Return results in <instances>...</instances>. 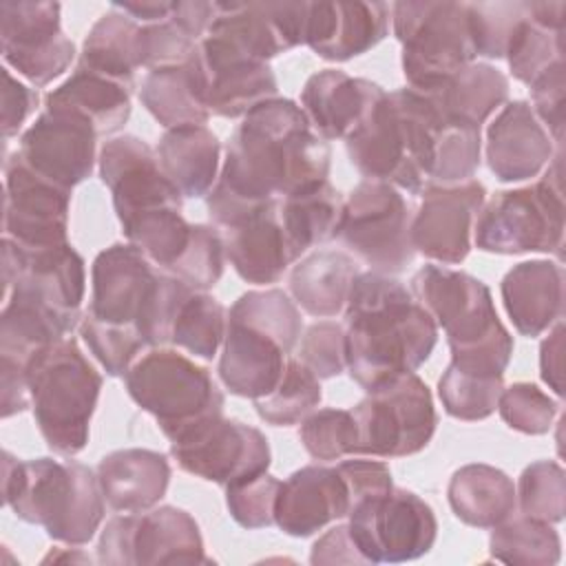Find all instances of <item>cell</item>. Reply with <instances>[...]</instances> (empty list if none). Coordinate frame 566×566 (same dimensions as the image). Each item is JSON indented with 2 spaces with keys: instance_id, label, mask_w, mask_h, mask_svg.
<instances>
[{
  "instance_id": "cell-14",
  "label": "cell",
  "mask_w": 566,
  "mask_h": 566,
  "mask_svg": "<svg viewBox=\"0 0 566 566\" xmlns=\"http://www.w3.org/2000/svg\"><path fill=\"white\" fill-rule=\"evenodd\" d=\"M349 535L365 564H400L427 555L438 535L433 509L407 489L367 497L349 511Z\"/></svg>"
},
{
  "instance_id": "cell-44",
  "label": "cell",
  "mask_w": 566,
  "mask_h": 566,
  "mask_svg": "<svg viewBox=\"0 0 566 566\" xmlns=\"http://www.w3.org/2000/svg\"><path fill=\"white\" fill-rule=\"evenodd\" d=\"M504 376H480L449 363L438 380V396L444 411L458 420H484L497 409Z\"/></svg>"
},
{
  "instance_id": "cell-47",
  "label": "cell",
  "mask_w": 566,
  "mask_h": 566,
  "mask_svg": "<svg viewBox=\"0 0 566 566\" xmlns=\"http://www.w3.org/2000/svg\"><path fill=\"white\" fill-rule=\"evenodd\" d=\"M301 442L314 460H338L358 449V427L347 409H316L301 422Z\"/></svg>"
},
{
  "instance_id": "cell-6",
  "label": "cell",
  "mask_w": 566,
  "mask_h": 566,
  "mask_svg": "<svg viewBox=\"0 0 566 566\" xmlns=\"http://www.w3.org/2000/svg\"><path fill=\"white\" fill-rule=\"evenodd\" d=\"M91 285L88 314L104 323L137 327L146 347L170 343L179 305L192 292L133 243L102 250L91 268Z\"/></svg>"
},
{
  "instance_id": "cell-53",
  "label": "cell",
  "mask_w": 566,
  "mask_h": 566,
  "mask_svg": "<svg viewBox=\"0 0 566 566\" xmlns=\"http://www.w3.org/2000/svg\"><path fill=\"white\" fill-rule=\"evenodd\" d=\"M533 111L551 139L562 148L564 133V62H557L531 84Z\"/></svg>"
},
{
  "instance_id": "cell-54",
  "label": "cell",
  "mask_w": 566,
  "mask_h": 566,
  "mask_svg": "<svg viewBox=\"0 0 566 566\" xmlns=\"http://www.w3.org/2000/svg\"><path fill=\"white\" fill-rule=\"evenodd\" d=\"M349 489V497H352V509L374 495H382L387 491L394 489L391 482V471L385 462L378 460H345L336 467Z\"/></svg>"
},
{
  "instance_id": "cell-22",
  "label": "cell",
  "mask_w": 566,
  "mask_h": 566,
  "mask_svg": "<svg viewBox=\"0 0 566 566\" xmlns=\"http://www.w3.org/2000/svg\"><path fill=\"white\" fill-rule=\"evenodd\" d=\"M307 2H217L206 35L259 62L305 44Z\"/></svg>"
},
{
  "instance_id": "cell-15",
  "label": "cell",
  "mask_w": 566,
  "mask_h": 566,
  "mask_svg": "<svg viewBox=\"0 0 566 566\" xmlns=\"http://www.w3.org/2000/svg\"><path fill=\"white\" fill-rule=\"evenodd\" d=\"M354 168L371 181H385L407 192H422L427 186L418 161V146L411 115L398 91L385 93L365 119L345 137Z\"/></svg>"
},
{
  "instance_id": "cell-16",
  "label": "cell",
  "mask_w": 566,
  "mask_h": 566,
  "mask_svg": "<svg viewBox=\"0 0 566 566\" xmlns=\"http://www.w3.org/2000/svg\"><path fill=\"white\" fill-rule=\"evenodd\" d=\"M170 453L186 473L221 486L259 475L270 467L268 438L250 424L223 418V413L170 440Z\"/></svg>"
},
{
  "instance_id": "cell-38",
  "label": "cell",
  "mask_w": 566,
  "mask_h": 566,
  "mask_svg": "<svg viewBox=\"0 0 566 566\" xmlns=\"http://www.w3.org/2000/svg\"><path fill=\"white\" fill-rule=\"evenodd\" d=\"M431 95L449 117L480 128L506 102L509 77L491 64L471 62Z\"/></svg>"
},
{
  "instance_id": "cell-43",
  "label": "cell",
  "mask_w": 566,
  "mask_h": 566,
  "mask_svg": "<svg viewBox=\"0 0 566 566\" xmlns=\"http://www.w3.org/2000/svg\"><path fill=\"white\" fill-rule=\"evenodd\" d=\"M228 325L226 307L206 292L192 290L179 305L170 343L192 356L210 360L223 343Z\"/></svg>"
},
{
  "instance_id": "cell-28",
  "label": "cell",
  "mask_w": 566,
  "mask_h": 566,
  "mask_svg": "<svg viewBox=\"0 0 566 566\" xmlns=\"http://www.w3.org/2000/svg\"><path fill=\"white\" fill-rule=\"evenodd\" d=\"M553 153L548 130L524 99L509 102L486 128V164L504 184L537 177Z\"/></svg>"
},
{
  "instance_id": "cell-4",
  "label": "cell",
  "mask_w": 566,
  "mask_h": 566,
  "mask_svg": "<svg viewBox=\"0 0 566 566\" xmlns=\"http://www.w3.org/2000/svg\"><path fill=\"white\" fill-rule=\"evenodd\" d=\"M411 294L444 329L453 367L480 376H504L513 356V336L480 279L429 263L411 276Z\"/></svg>"
},
{
  "instance_id": "cell-48",
  "label": "cell",
  "mask_w": 566,
  "mask_h": 566,
  "mask_svg": "<svg viewBox=\"0 0 566 566\" xmlns=\"http://www.w3.org/2000/svg\"><path fill=\"white\" fill-rule=\"evenodd\" d=\"M524 11L526 2H467L475 55L502 60L506 55L511 33Z\"/></svg>"
},
{
  "instance_id": "cell-5",
  "label": "cell",
  "mask_w": 566,
  "mask_h": 566,
  "mask_svg": "<svg viewBox=\"0 0 566 566\" xmlns=\"http://www.w3.org/2000/svg\"><path fill=\"white\" fill-rule=\"evenodd\" d=\"M303 332L301 312L279 290H250L228 312L219 378L241 398H263L279 385Z\"/></svg>"
},
{
  "instance_id": "cell-50",
  "label": "cell",
  "mask_w": 566,
  "mask_h": 566,
  "mask_svg": "<svg viewBox=\"0 0 566 566\" xmlns=\"http://www.w3.org/2000/svg\"><path fill=\"white\" fill-rule=\"evenodd\" d=\"M281 482L268 471L237 480L226 486V506L243 528H265L274 524V506Z\"/></svg>"
},
{
  "instance_id": "cell-33",
  "label": "cell",
  "mask_w": 566,
  "mask_h": 566,
  "mask_svg": "<svg viewBox=\"0 0 566 566\" xmlns=\"http://www.w3.org/2000/svg\"><path fill=\"white\" fill-rule=\"evenodd\" d=\"M221 144L206 124L166 128L157 144V157L166 177L181 197H203L219 177Z\"/></svg>"
},
{
  "instance_id": "cell-36",
  "label": "cell",
  "mask_w": 566,
  "mask_h": 566,
  "mask_svg": "<svg viewBox=\"0 0 566 566\" xmlns=\"http://www.w3.org/2000/svg\"><path fill=\"white\" fill-rule=\"evenodd\" d=\"M139 99L166 128L206 124L210 111L203 104L197 53L184 64L148 71L139 86Z\"/></svg>"
},
{
  "instance_id": "cell-24",
  "label": "cell",
  "mask_w": 566,
  "mask_h": 566,
  "mask_svg": "<svg viewBox=\"0 0 566 566\" xmlns=\"http://www.w3.org/2000/svg\"><path fill=\"white\" fill-rule=\"evenodd\" d=\"M203 104L221 117H245L259 104L274 99L279 84L268 62L241 55L203 35L197 49Z\"/></svg>"
},
{
  "instance_id": "cell-51",
  "label": "cell",
  "mask_w": 566,
  "mask_h": 566,
  "mask_svg": "<svg viewBox=\"0 0 566 566\" xmlns=\"http://www.w3.org/2000/svg\"><path fill=\"white\" fill-rule=\"evenodd\" d=\"M197 49L199 42L177 27L170 15L159 22L142 24L139 29V57L142 66L148 71L184 64L197 53Z\"/></svg>"
},
{
  "instance_id": "cell-26",
  "label": "cell",
  "mask_w": 566,
  "mask_h": 566,
  "mask_svg": "<svg viewBox=\"0 0 566 566\" xmlns=\"http://www.w3.org/2000/svg\"><path fill=\"white\" fill-rule=\"evenodd\" d=\"M352 511L349 489L336 467L307 464L279 486L274 524L292 537H310Z\"/></svg>"
},
{
  "instance_id": "cell-11",
  "label": "cell",
  "mask_w": 566,
  "mask_h": 566,
  "mask_svg": "<svg viewBox=\"0 0 566 566\" xmlns=\"http://www.w3.org/2000/svg\"><path fill=\"white\" fill-rule=\"evenodd\" d=\"M411 219L413 208L396 186L363 179L343 201L334 239L365 261L369 270L394 276L416 256Z\"/></svg>"
},
{
  "instance_id": "cell-45",
  "label": "cell",
  "mask_w": 566,
  "mask_h": 566,
  "mask_svg": "<svg viewBox=\"0 0 566 566\" xmlns=\"http://www.w3.org/2000/svg\"><path fill=\"white\" fill-rule=\"evenodd\" d=\"M515 502L522 515L555 524L566 511V475L562 464L537 460L528 464L517 482Z\"/></svg>"
},
{
  "instance_id": "cell-19",
  "label": "cell",
  "mask_w": 566,
  "mask_h": 566,
  "mask_svg": "<svg viewBox=\"0 0 566 566\" xmlns=\"http://www.w3.org/2000/svg\"><path fill=\"white\" fill-rule=\"evenodd\" d=\"M486 188L478 179L458 184H427L411 219L413 250L431 261L458 265L471 252V232Z\"/></svg>"
},
{
  "instance_id": "cell-39",
  "label": "cell",
  "mask_w": 566,
  "mask_h": 566,
  "mask_svg": "<svg viewBox=\"0 0 566 566\" xmlns=\"http://www.w3.org/2000/svg\"><path fill=\"white\" fill-rule=\"evenodd\" d=\"M340 210V195L329 181L314 184L279 199L281 223L301 254L312 245L334 239Z\"/></svg>"
},
{
  "instance_id": "cell-41",
  "label": "cell",
  "mask_w": 566,
  "mask_h": 566,
  "mask_svg": "<svg viewBox=\"0 0 566 566\" xmlns=\"http://www.w3.org/2000/svg\"><path fill=\"white\" fill-rule=\"evenodd\" d=\"M504 57L513 77L531 86L557 62H564V31L539 24L531 13V2H526V11L511 33Z\"/></svg>"
},
{
  "instance_id": "cell-8",
  "label": "cell",
  "mask_w": 566,
  "mask_h": 566,
  "mask_svg": "<svg viewBox=\"0 0 566 566\" xmlns=\"http://www.w3.org/2000/svg\"><path fill=\"white\" fill-rule=\"evenodd\" d=\"M475 245L493 254L553 252L564 248V190L562 148L546 175L524 188L495 192L478 212Z\"/></svg>"
},
{
  "instance_id": "cell-27",
  "label": "cell",
  "mask_w": 566,
  "mask_h": 566,
  "mask_svg": "<svg viewBox=\"0 0 566 566\" xmlns=\"http://www.w3.org/2000/svg\"><path fill=\"white\" fill-rule=\"evenodd\" d=\"M221 237L226 256L234 272L248 283H276L283 272L301 259V252L294 248L281 223L279 199L230 223L223 228Z\"/></svg>"
},
{
  "instance_id": "cell-34",
  "label": "cell",
  "mask_w": 566,
  "mask_h": 566,
  "mask_svg": "<svg viewBox=\"0 0 566 566\" xmlns=\"http://www.w3.org/2000/svg\"><path fill=\"white\" fill-rule=\"evenodd\" d=\"M356 261L338 250H318L298 261L290 274L294 303L316 318L345 310L349 287L358 274Z\"/></svg>"
},
{
  "instance_id": "cell-1",
  "label": "cell",
  "mask_w": 566,
  "mask_h": 566,
  "mask_svg": "<svg viewBox=\"0 0 566 566\" xmlns=\"http://www.w3.org/2000/svg\"><path fill=\"white\" fill-rule=\"evenodd\" d=\"M329 144L312 128L303 106L274 97L252 108L234 128L208 214L223 230L256 208L327 181Z\"/></svg>"
},
{
  "instance_id": "cell-42",
  "label": "cell",
  "mask_w": 566,
  "mask_h": 566,
  "mask_svg": "<svg viewBox=\"0 0 566 566\" xmlns=\"http://www.w3.org/2000/svg\"><path fill=\"white\" fill-rule=\"evenodd\" d=\"M321 398V380L298 358H287L279 385L268 396L256 398L254 409L261 420L274 427H290L303 422Z\"/></svg>"
},
{
  "instance_id": "cell-12",
  "label": "cell",
  "mask_w": 566,
  "mask_h": 566,
  "mask_svg": "<svg viewBox=\"0 0 566 566\" xmlns=\"http://www.w3.org/2000/svg\"><path fill=\"white\" fill-rule=\"evenodd\" d=\"M358 427L356 455L402 458L422 451L436 433L438 413L424 380L405 374L367 391L354 409Z\"/></svg>"
},
{
  "instance_id": "cell-30",
  "label": "cell",
  "mask_w": 566,
  "mask_h": 566,
  "mask_svg": "<svg viewBox=\"0 0 566 566\" xmlns=\"http://www.w3.org/2000/svg\"><path fill=\"white\" fill-rule=\"evenodd\" d=\"M504 310L522 336L535 338L564 314V268L535 259L513 265L502 279Z\"/></svg>"
},
{
  "instance_id": "cell-7",
  "label": "cell",
  "mask_w": 566,
  "mask_h": 566,
  "mask_svg": "<svg viewBox=\"0 0 566 566\" xmlns=\"http://www.w3.org/2000/svg\"><path fill=\"white\" fill-rule=\"evenodd\" d=\"M27 385L35 424L53 453L75 455L88 442L102 376L66 336L35 352L27 363Z\"/></svg>"
},
{
  "instance_id": "cell-3",
  "label": "cell",
  "mask_w": 566,
  "mask_h": 566,
  "mask_svg": "<svg viewBox=\"0 0 566 566\" xmlns=\"http://www.w3.org/2000/svg\"><path fill=\"white\" fill-rule=\"evenodd\" d=\"M4 504L27 524L42 526L55 542L88 544L104 520L97 471L75 460H15L2 453Z\"/></svg>"
},
{
  "instance_id": "cell-55",
  "label": "cell",
  "mask_w": 566,
  "mask_h": 566,
  "mask_svg": "<svg viewBox=\"0 0 566 566\" xmlns=\"http://www.w3.org/2000/svg\"><path fill=\"white\" fill-rule=\"evenodd\" d=\"M2 137H13L24 119L35 111L38 106V91L20 82L11 75L9 69H2Z\"/></svg>"
},
{
  "instance_id": "cell-2",
  "label": "cell",
  "mask_w": 566,
  "mask_h": 566,
  "mask_svg": "<svg viewBox=\"0 0 566 566\" xmlns=\"http://www.w3.org/2000/svg\"><path fill=\"white\" fill-rule=\"evenodd\" d=\"M438 325L391 274L358 272L345 303V367L365 391L413 374L433 352Z\"/></svg>"
},
{
  "instance_id": "cell-35",
  "label": "cell",
  "mask_w": 566,
  "mask_h": 566,
  "mask_svg": "<svg viewBox=\"0 0 566 566\" xmlns=\"http://www.w3.org/2000/svg\"><path fill=\"white\" fill-rule=\"evenodd\" d=\"M453 515L478 528H493L515 513L513 480L491 464H464L449 480Z\"/></svg>"
},
{
  "instance_id": "cell-58",
  "label": "cell",
  "mask_w": 566,
  "mask_h": 566,
  "mask_svg": "<svg viewBox=\"0 0 566 566\" xmlns=\"http://www.w3.org/2000/svg\"><path fill=\"white\" fill-rule=\"evenodd\" d=\"M214 13H217V2H203V0L172 2L170 20L177 27H181L192 40L201 42L214 20Z\"/></svg>"
},
{
  "instance_id": "cell-56",
  "label": "cell",
  "mask_w": 566,
  "mask_h": 566,
  "mask_svg": "<svg viewBox=\"0 0 566 566\" xmlns=\"http://www.w3.org/2000/svg\"><path fill=\"white\" fill-rule=\"evenodd\" d=\"M312 564H365L360 557L347 524L327 531L314 546L310 555Z\"/></svg>"
},
{
  "instance_id": "cell-23",
  "label": "cell",
  "mask_w": 566,
  "mask_h": 566,
  "mask_svg": "<svg viewBox=\"0 0 566 566\" xmlns=\"http://www.w3.org/2000/svg\"><path fill=\"white\" fill-rule=\"evenodd\" d=\"M97 133L80 117L46 111L22 133L18 157L40 177L73 190L95 166Z\"/></svg>"
},
{
  "instance_id": "cell-29",
  "label": "cell",
  "mask_w": 566,
  "mask_h": 566,
  "mask_svg": "<svg viewBox=\"0 0 566 566\" xmlns=\"http://www.w3.org/2000/svg\"><path fill=\"white\" fill-rule=\"evenodd\" d=\"M385 91L365 77L323 69L307 77L301 104L312 128L327 139H345L371 111Z\"/></svg>"
},
{
  "instance_id": "cell-57",
  "label": "cell",
  "mask_w": 566,
  "mask_h": 566,
  "mask_svg": "<svg viewBox=\"0 0 566 566\" xmlns=\"http://www.w3.org/2000/svg\"><path fill=\"white\" fill-rule=\"evenodd\" d=\"M539 374L542 380L557 394L564 396V323L557 321L553 332L542 340L539 347Z\"/></svg>"
},
{
  "instance_id": "cell-18",
  "label": "cell",
  "mask_w": 566,
  "mask_h": 566,
  "mask_svg": "<svg viewBox=\"0 0 566 566\" xmlns=\"http://www.w3.org/2000/svg\"><path fill=\"white\" fill-rule=\"evenodd\" d=\"M97 161L122 228L159 210H181V192L161 170L157 150L144 139L113 137L102 146Z\"/></svg>"
},
{
  "instance_id": "cell-37",
  "label": "cell",
  "mask_w": 566,
  "mask_h": 566,
  "mask_svg": "<svg viewBox=\"0 0 566 566\" xmlns=\"http://www.w3.org/2000/svg\"><path fill=\"white\" fill-rule=\"evenodd\" d=\"M139 29L137 20L113 7L91 27L77 64L135 86V71L142 69Z\"/></svg>"
},
{
  "instance_id": "cell-59",
  "label": "cell",
  "mask_w": 566,
  "mask_h": 566,
  "mask_svg": "<svg viewBox=\"0 0 566 566\" xmlns=\"http://www.w3.org/2000/svg\"><path fill=\"white\" fill-rule=\"evenodd\" d=\"M115 9L128 13L139 24L166 20L172 11V2L166 0H139V2H113Z\"/></svg>"
},
{
  "instance_id": "cell-46",
  "label": "cell",
  "mask_w": 566,
  "mask_h": 566,
  "mask_svg": "<svg viewBox=\"0 0 566 566\" xmlns=\"http://www.w3.org/2000/svg\"><path fill=\"white\" fill-rule=\"evenodd\" d=\"M80 336L108 376H126L146 347L137 327L104 323L88 312L80 321Z\"/></svg>"
},
{
  "instance_id": "cell-13",
  "label": "cell",
  "mask_w": 566,
  "mask_h": 566,
  "mask_svg": "<svg viewBox=\"0 0 566 566\" xmlns=\"http://www.w3.org/2000/svg\"><path fill=\"white\" fill-rule=\"evenodd\" d=\"M97 562L111 566L201 564L210 562L195 517L177 506L119 513L111 517L97 542Z\"/></svg>"
},
{
  "instance_id": "cell-9",
  "label": "cell",
  "mask_w": 566,
  "mask_h": 566,
  "mask_svg": "<svg viewBox=\"0 0 566 566\" xmlns=\"http://www.w3.org/2000/svg\"><path fill=\"white\" fill-rule=\"evenodd\" d=\"M391 20L409 88L431 93L475 60L467 2H394Z\"/></svg>"
},
{
  "instance_id": "cell-21",
  "label": "cell",
  "mask_w": 566,
  "mask_h": 566,
  "mask_svg": "<svg viewBox=\"0 0 566 566\" xmlns=\"http://www.w3.org/2000/svg\"><path fill=\"white\" fill-rule=\"evenodd\" d=\"M2 283L9 290H24L66 316L80 321L86 290L84 259L71 243L51 248H22L2 237Z\"/></svg>"
},
{
  "instance_id": "cell-49",
  "label": "cell",
  "mask_w": 566,
  "mask_h": 566,
  "mask_svg": "<svg viewBox=\"0 0 566 566\" xmlns=\"http://www.w3.org/2000/svg\"><path fill=\"white\" fill-rule=\"evenodd\" d=\"M497 409L511 429L528 436H542L551 429L559 405L533 382H513L502 389Z\"/></svg>"
},
{
  "instance_id": "cell-52",
  "label": "cell",
  "mask_w": 566,
  "mask_h": 566,
  "mask_svg": "<svg viewBox=\"0 0 566 566\" xmlns=\"http://www.w3.org/2000/svg\"><path fill=\"white\" fill-rule=\"evenodd\" d=\"M298 360L318 380L338 376L345 369V327L334 321L310 325L301 338Z\"/></svg>"
},
{
  "instance_id": "cell-40",
  "label": "cell",
  "mask_w": 566,
  "mask_h": 566,
  "mask_svg": "<svg viewBox=\"0 0 566 566\" xmlns=\"http://www.w3.org/2000/svg\"><path fill=\"white\" fill-rule=\"evenodd\" d=\"M489 548L491 555L504 564L551 566L559 562L562 539L548 522L520 513L493 526Z\"/></svg>"
},
{
  "instance_id": "cell-20",
  "label": "cell",
  "mask_w": 566,
  "mask_h": 566,
  "mask_svg": "<svg viewBox=\"0 0 566 566\" xmlns=\"http://www.w3.org/2000/svg\"><path fill=\"white\" fill-rule=\"evenodd\" d=\"M71 190L40 177L18 153L4 164V237L22 248L69 243Z\"/></svg>"
},
{
  "instance_id": "cell-17",
  "label": "cell",
  "mask_w": 566,
  "mask_h": 566,
  "mask_svg": "<svg viewBox=\"0 0 566 566\" xmlns=\"http://www.w3.org/2000/svg\"><path fill=\"white\" fill-rule=\"evenodd\" d=\"M2 60L33 86L60 77L75 57L73 40L62 31L57 2H0Z\"/></svg>"
},
{
  "instance_id": "cell-25",
  "label": "cell",
  "mask_w": 566,
  "mask_h": 566,
  "mask_svg": "<svg viewBox=\"0 0 566 566\" xmlns=\"http://www.w3.org/2000/svg\"><path fill=\"white\" fill-rule=\"evenodd\" d=\"M389 15L387 2H307L305 44L323 60L347 62L387 35Z\"/></svg>"
},
{
  "instance_id": "cell-31",
  "label": "cell",
  "mask_w": 566,
  "mask_h": 566,
  "mask_svg": "<svg viewBox=\"0 0 566 566\" xmlns=\"http://www.w3.org/2000/svg\"><path fill=\"white\" fill-rule=\"evenodd\" d=\"M97 478L115 513H144L166 495L170 464L159 451L119 449L99 460Z\"/></svg>"
},
{
  "instance_id": "cell-32",
  "label": "cell",
  "mask_w": 566,
  "mask_h": 566,
  "mask_svg": "<svg viewBox=\"0 0 566 566\" xmlns=\"http://www.w3.org/2000/svg\"><path fill=\"white\" fill-rule=\"evenodd\" d=\"M130 84L77 64L71 77L46 95L44 106L80 117L99 137L124 128L130 117Z\"/></svg>"
},
{
  "instance_id": "cell-10",
  "label": "cell",
  "mask_w": 566,
  "mask_h": 566,
  "mask_svg": "<svg viewBox=\"0 0 566 566\" xmlns=\"http://www.w3.org/2000/svg\"><path fill=\"white\" fill-rule=\"evenodd\" d=\"M128 396L150 416L168 440L223 413V394L208 367L175 349H150L124 376Z\"/></svg>"
}]
</instances>
